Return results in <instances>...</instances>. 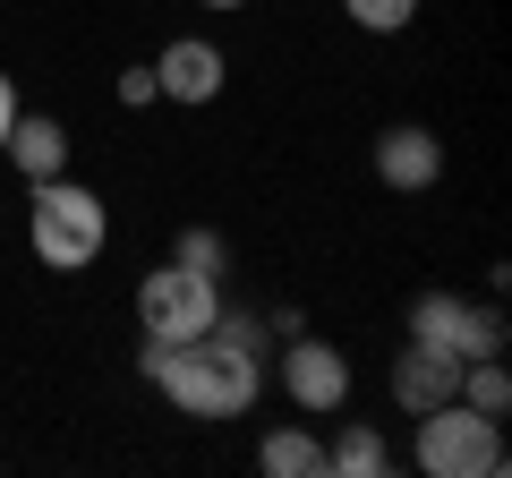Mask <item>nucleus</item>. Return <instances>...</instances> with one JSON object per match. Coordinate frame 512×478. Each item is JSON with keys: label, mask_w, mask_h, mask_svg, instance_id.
<instances>
[{"label": "nucleus", "mask_w": 512, "mask_h": 478, "mask_svg": "<svg viewBox=\"0 0 512 478\" xmlns=\"http://www.w3.org/2000/svg\"><path fill=\"white\" fill-rule=\"evenodd\" d=\"M256 350H265V325H248V316L222 308L197 342H146L137 368H146L188 419H239V410H256Z\"/></svg>", "instance_id": "f257e3e1"}, {"label": "nucleus", "mask_w": 512, "mask_h": 478, "mask_svg": "<svg viewBox=\"0 0 512 478\" xmlns=\"http://www.w3.org/2000/svg\"><path fill=\"white\" fill-rule=\"evenodd\" d=\"M26 239H35V257L52 265V274H86V265L103 257V239H111V214H103V197L77 188V180H35Z\"/></svg>", "instance_id": "f03ea898"}, {"label": "nucleus", "mask_w": 512, "mask_h": 478, "mask_svg": "<svg viewBox=\"0 0 512 478\" xmlns=\"http://www.w3.org/2000/svg\"><path fill=\"white\" fill-rule=\"evenodd\" d=\"M419 470L427 478H504L512 453H504V419H487V410H470L453 393V402L419 410Z\"/></svg>", "instance_id": "7ed1b4c3"}, {"label": "nucleus", "mask_w": 512, "mask_h": 478, "mask_svg": "<svg viewBox=\"0 0 512 478\" xmlns=\"http://www.w3.org/2000/svg\"><path fill=\"white\" fill-rule=\"evenodd\" d=\"M222 316V274H188V265H154L137 282V325L146 342H197Z\"/></svg>", "instance_id": "20e7f679"}, {"label": "nucleus", "mask_w": 512, "mask_h": 478, "mask_svg": "<svg viewBox=\"0 0 512 478\" xmlns=\"http://www.w3.org/2000/svg\"><path fill=\"white\" fill-rule=\"evenodd\" d=\"M282 385H291V402L308 410V419H333V410L350 402V359L325 342V333H291V350H282Z\"/></svg>", "instance_id": "39448f33"}, {"label": "nucleus", "mask_w": 512, "mask_h": 478, "mask_svg": "<svg viewBox=\"0 0 512 478\" xmlns=\"http://www.w3.org/2000/svg\"><path fill=\"white\" fill-rule=\"evenodd\" d=\"M436 171H444V146H436V129H419V120H402V129H384L376 137V180L384 188H436Z\"/></svg>", "instance_id": "423d86ee"}, {"label": "nucleus", "mask_w": 512, "mask_h": 478, "mask_svg": "<svg viewBox=\"0 0 512 478\" xmlns=\"http://www.w3.org/2000/svg\"><path fill=\"white\" fill-rule=\"evenodd\" d=\"M453 385H461V359L453 350H436V342H410L402 359H393V402L419 419V410H436V402H453Z\"/></svg>", "instance_id": "0eeeda50"}, {"label": "nucleus", "mask_w": 512, "mask_h": 478, "mask_svg": "<svg viewBox=\"0 0 512 478\" xmlns=\"http://www.w3.org/2000/svg\"><path fill=\"white\" fill-rule=\"evenodd\" d=\"M154 86H163L171 103H214V94H222V52L197 43V35H180L163 60H154Z\"/></svg>", "instance_id": "6e6552de"}, {"label": "nucleus", "mask_w": 512, "mask_h": 478, "mask_svg": "<svg viewBox=\"0 0 512 478\" xmlns=\"http://www.w3.org/2000/svg\"><path fill=\"white\" fill-rule=\"evenodd\" d=\"M9 163L26 171V180H60V171H69V129H60L52 111H18V120H9Z\"/></svg>", "instance_id": "1a4fd4ad"}, {"label": "nucleus", "mask_w": 512, "mask_h": 478, "mask_svg": "<svg viewBox=\"0 0 512 478\" xmlns=\"http://www.w3.org/2000/svg\"><path fill=\"white\" fill-rule=\"evenodd\" d=\"M410 342H436L453 359H470V299L461 291H419L410 299Z\"/></svg>", "instance_id": "9d476101"}, {"label": "nucleus", "mask_w": 512, "mask_h": 478, "mask_svg": "<svg viewBox=\"0 0 512 478\" xmlns=\"http://www.w3.org/2000/svg\"><path fill=\"white\" fill-rule=\"evenodd\" d=\"M256 470L265 478H325V444L308 427H274V436L256 444Z\"/></svg>", "instance_id": "9b49d317"}, {"label": "nucleus", "mask_w": 512, "mask_h": 478, "mask_svg": "<svg viewBox=\"0 0 512 478\" xmlns=\"http://www.w3.org/2000/svg\"><path fill=\"white\" fill-rule=\"evenodd\" d=\"M325 470L333 478H384V470H393V453H384L376 427H342V436L325 444Z\"/></svg>", "instance_id": "f8f14e48"}, {"label": "nucleus", "mask_w": 512, "mask_h": 478, "mask_svg": "<svg viewBox=\"0 0 512 478\" xmlns=\"http://www.w3.org/2000/svg\"><path fill=\"white\" fill-rule=\"evenodd\" d=\"M461 402H470V410H487V419H504V410H512V376H504V359H461Z\"/></svg>", "instance_id": "ddd939ff"}, {"label": "nucleus", "mask_w": 512, "mask_h": 478, "mask_svg": "<svg viewBox=\"0 0 512 478\" xmlns=\"http://www.w3.org/2000/svg\"><path fill=\"white\" fill-rule=\"evenodd\" d=\"M222 257H231V248H222V231H205V222L171 239V265H188V274H222Z\"/></svg>", "instance_id": "4468645a"}, {"label": "nucleus", "mask_w": 512, "mask_h": 478, "mask_svg": "<svg viewBox=\"0 0 512 478\" xmlns=\"http://www.w3.org/2000/svg\"><path fill=\"white\" fill-rule=\"evenodd\" d=\"M342 9L367 26V35H402V26L419 18V0H342Z\"/></svg>", "instance_id": "2eb2a0df"}, {"label": "nucleus", "mask_w": 512, "mask_h": 478, "mask_svg": "<svg viewBox=\"0 0 512 478\" xmlns=\"http://www.w3.org/2000/svg\"><path fill=\"white\" fill-rule=\"evenodd\" d=\"M470 359H504V308H478L470 299Z\"/></svg>", "instance_id": "dca6fc26"}, {"label": "nucleus", "mask_w": 512, "mask_h": 478, "mask_svg": "<svg viewBox=\"0 0 512 478\" xmlns=\"http://www.w3.org/2000/svg\"><path fill=\"white\" fill-rule=\"evenodd\" d=\"M120 103H128V111L163 103V86H154V60H146V69H120Z\"/></svg>", "instance_id": "f3484780"}, {"label": "nucleus", "mask_w": 512, "mask_h": 478, "mask_svg": "<svg viewBox=\"0 0 512 478\" xmlns=\"http://www.w3.org/2000/svg\"><path fill=\"white\" fill-rule=\"evenodd\" d=\"M9 120H18V77H0V146H9Z\"/></svg>", "instance_id": "a211bd4d"}, {"label": "nucleus", "mask_w": 512, "mask_h": 478, "mask_svg": "<svg viewBox=\"0 0 512 478\" xmlns=\"http://www.w3.org/2000/svg\"><path fill=\"white\" fill-rule=\"evenodd\" d=\"M205 9H248V0H205Z\"/></svg>", "instance_id": "6ab92c4d"}]
</instances>
